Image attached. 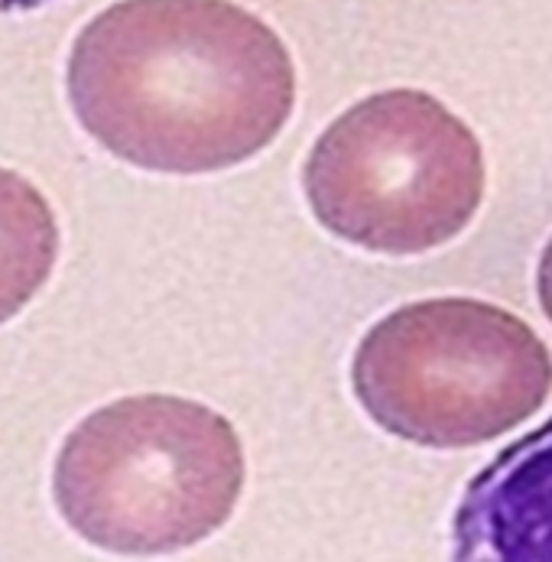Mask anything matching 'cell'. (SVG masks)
I'll return each instance as SVG.
<instances>
[{"mask_svg": "<svg viewBox=\"0 0 552 562\" xmlns=\"http://www.w3.org/2000/svg\"><path fill=\"white\" fill-rule=\"evenodd\" d=\"M66 91L81 131L111 157L205 176L283 134L296 66L280 33L232 0H117L79 30Z\"/></svg>", "mask_w": 552, "mask_h": 562, "instance_id": "obj_1", "label": "cell"}, {"mask_svg": "<svg viewBox=\"0 0 552 562\" xmlns=\"http://www.w3.org/2000/svg\"><path fill=\"white\" fill-rule=\"evenodd\" d=\"M244 442L228 416L172 394L98 406L63 439L53 501L69 530L114 557H172L237 510Z\"/></svg>", "mask_w": 552, "mask_h": 562, "instance_id": "obj_2", "label": "cell"}, {"mask_svg": "<svg viewBox=\"0 0 552 562\" xmlns=\"http://www.w3.org/2000/svg\"><path fill=\"white\" fill-rule=\"evenodd\" d=\"M351 391L371 423L403 442L472 449L543 409L552 355L530 322L494 303L419 300L358 341Z\"/></svg>", "mask_w": 552, "mask_h": 562, "instance_id": "obj_3", "label": "cell"}, {"mask_svg": "<svg viewBox=\"0 0 552 562\" xmlns=\"http://www.w3.org/2000/svg\"><path fill=\"white\" fill-rule=\"evenodd\" d=\"M484 186L477 134L419 88L351 104L303 162V192L318 225L387 257H416L459 238L484 202Z\"/></svg>", "mask_w": 552, "mask_h": 562, "instance_id": "obj_4", "label": "cell"}, {"mask_svg": "<svg viewBox=\"0 0 552 562\" xmlns=\"http://www.w3.org/2000/svg\"><path fill=\"white\" fill-rule=\"evenodd\" d=\"M449 562H552V416L465 484Z\"/></svg>", "mask_w": 552, "mask_h": 562, "instance_id": "obj_5", "label": "cell"}, {"mask_svg": "<svg viewBox=\"0 0 552 562\" xmlns=\"http://www.w3.org/2000/svg\"><path fill=\"white\" fill-rule=\"evenodd\" d=\"M59 247L63 235L49 199L16 169L0 166V325L40 296Z\"/></svg>", "mask_w": 552, "mask_h": 562, "instance_id": "obj_6", "label": "cell"}, {"mask_svg": "<svg viewBox=\"0 0 552 562\" xmlns=\"http://www.w3.org/2000/svg\"><path fill=\"white\" fill-rule=\"evenodd\" d=\"M537 293H540V306L552 322V238L540 254V267H537Z\"/></svg>", "mask_w": 552, "mask_h": 562, "instance_id": "obj_7", "label": "cell"}]
</instances>
